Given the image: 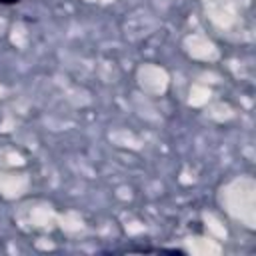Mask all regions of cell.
Returning <instances> with one entry per match:
<instances>
[{"instance_id": "1", "label": "cell", "mask_w": 256, "mask_h": 256, "mask_svg": "<svg viewBox=\"0 0 256 256\" xmlns=\"http://www.w3.org/2000/svg\"><path fill=\"white\" fill-rule=\"evenodd\" d=\"M20 0H0V4H4V6H10V4H18Z\"/></svg>"}]
</instances>
